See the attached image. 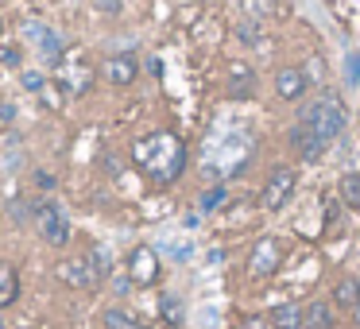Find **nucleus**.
<instances>
[{
  "label": "nucleus",
  "mask_w": 360,
  "mask_h": 329,
  "mask_svg": "<svg viewBox=\"0 0 360 329\" xmlns=\"http://www.w3.org/2000/svg\"><path fill=\"white\" fill-rule=\"evenodd\" d=\"M298 120H302V124L310 128L314 136H321L326 143H333L337 136H341L345 120H349V109H345L341 93H333V89H321L318 101H310L302 112H298Z\"/></svg>",
  "instance_id": "nucleus-2"
},
{
  "label": "nucleus",
  "mask_w": 360,
  "mask_h": 329,
  "mask_svg": "<svg viewBox=\"0 0 360 329\" xmlns=\"http://www.w3.org/2000/svg\"><path fill=\"white\" fill-rule=\"evenodd\" d=\"M55 275L66 283V287H78V290H86V287H97V271L89 267V259L86 256H78V259H63V264L55 267Z\"/></svg>",
  "instance_id": "nucleus-11"
},
{
  "label": "nucleus",
  "mask_w": 360,
  "mask_h": 329,
  "mask_svg": "<svg viewBox=\"0 0 360 329\" xmlns=\"http://www.w3.org/2000/svg\"><path fill=\"white\" fill-rule=\"evenodd\" d=\"M0 329H8V325H4V318H0Z\"/></svg>",
  "instance_id": "nucleus-31"
},
{
  "label": "nucleus",
  "mask_w": 360,
  "mask_h": 329,
  "mask_svg": "<svg viewBox=\"0 0 360 329\" xmlns=\"http://www.w3.org/2000/svg\"><path fill=\"white\" fill-rule=\"evenodd\" d=\"M333 306H341V310H360V279H352V275L337 279V287H333Z\"/></svg>",
  "instance_id": "nucleus-16"
},
{
  "label": "nucleus",
  "mask_w": 360,
  "mask_h": 329,
  "mask_svg": "<svg viewBox=\"0 0 360 329\" xmlns=\"http://www.w3.org/2000/svg\"><path fill=\"white\" fill-rule=\"evenodd\" d=\"M105 329H148V325H140L136 318H128L124 310H105Z\"/></svg>",
  "instance_id": "nucleus-20"
},
{
  "label": "nucleus",
  "mask_w": 360,
  "mask_h": 329,
  "mask_svg": "<svg viewBox=\"0 0 360 329\" xmlns=\"http://www.w3.org/2000/svg\"><path fill=\"white\" fill-rule=\"evenodd\" d=\"M0 63H4V66H24V51L4 43V47H0Z\"/></svg>",
  "instance_id": "nucleus-25"
},
{
  "label": "nucleus",
  "mask_w": 360,
  "mask_h": 329,
  "mask_svg": "<svg viewBox=\"0 0 360 329\" xmlns=\"http://www.w3.org/2000/svg\"><path fill=\"white\" fill-rule=\"evenodd\" d=\"M236 329H267V321H264V318H244Z\"/></svg>",
  "instance_id": "nucleus-28"
},
{
  "label": "nucleus",
  "mask_w": 360,
  "mask_h": 329,
  "mask_svg": "<svg viewBox=\"0 0 360 329\" xmlns=\"http://www.w3.org/2000/svg\"><path fill=\"white\" fill-rule=\"evenodd\" d=\"M86 259H89V267L97 271V279H109V271H112V267H109V252H105V248H89Z\"/></svg>",
  "instance_id": "nucleus-21"
},
{
  "label": "nucleus",
  "mask_w": 360,
  "mask_h": 329,
  "mask_svg": "<svg viewBox=\"0 0 360 329\" xmlns=\"http://www.w3.org/2000/svg\"><path fill=\"white\" fill-rule=\"evenodd\" d=\"M337 194H341V202L349 205V209H360V174H356V171L341 174V186H337Z\"/></svg>",
  "instance_id": "nucleus-19"
},
{
  "label": "nucleus",
  "mask_w": 360,
  "mask_h": 329,
  "mask_svg": "<svg viewBox=\"0 0 360 329\" xmlns=\"http://www.w3.org/2000/svg\"><path fill=\"white\" fill-rule=\"evenodd\" d=\"M290 143H295V151H298L302 159H310V163H314V159H321V155H326V148H329V143L321 140V136H314L310 128L302 124V120H298L295 132H290Z\"/></svg>",
  "instance_id": "nucleus-13"
},
{
  "label": "nucleus",
  "mask_w": 360,
  "mask_h": 329,
  "mask_svg": "<svg viewBox=\"0 0 360 329\" xmlns=\"http://www.w3.org/2000/svg\"><path fill=\"white\" fill-rule=\"evenodd\" d=\"M0 124H16V109L8 101H0Z\"/></svg>",
  "instance_id": "nucleus-27"
},
{
  "label": "nucleus",
  "mask_w": 360,
  "mask_h": 329,
  "mask_svg": "<svg viewBox=\"0 0 360 329\" xmlns=\"http://www.w3.org/2000/svg\"><path fill=\"white\" fill-rule=\"evenodd\" d=\"M20 290H24V283H20L16 264L0 259V310H12L20 302Z\"/></svg>",
  "instance_id": "nucleus-14"
},
{
  "label": "nucleus",
  "mask_w": 360,
  "mask_h": 329,
  "mask_svg": "<svg viewBox=\"0 0 360 329\" xmlns=\"http://www.w3.org/2000/svg\"><path fill=\"white\" fill-rule=\"evenodd\" d=\"M310 86L314 82L306 78L302 66H283V70H275V93H279L283 101H298Z\"/></svg>",
  "instance_id": "nucleus-12"
},
{
  "label": "nucleus",
  "mask_w": 360,
  "mask_h": 329,
  "mask_svg": "<svg viewBox=\"0 0 360 329\" xmlns=\"http://www.w3.org/2000/svg\"><path fill=\"white\" fill-rule=\"evenodd\" d=\"M159 275H163L159 252L148 248V244H136V248L128 252V283H136V287H155Z\"/></svg>",
  "instance_id": "nucleus-8"
},
{
  "label": "nucleus",
  "mask_w": 360,
  "mask_h": 329,
  "mask_svg": "<svg viewBox=\"0 0 360 329\" xmlns=\"http://www.w3.org/2000/svg\"><path fill=\"white\" fill-rule=\"evenodd\" d=\"M35 228H39L43 244H51V248H66L70 236H74L70 217H66V209L55 202V198H47V202L35 205Z\"/></svg>",
  "instance_id": "nucleus-4"
},
{
  "label": "nucleus",
  "mask_w": 360,
  "mask_h": 329,
  "mask_svg": "<svg viewBox=\"0 0 360 329\" xmlns=\"http://www.w3.org/2000/svg\"><path fill=\"white\" fill-rule=\"evenodd\" d=\"M20 82H24V89H27V93H35V97H39L43 86H47V78H43L39 70H20Z\"/></svg>",
  "instance_id": "nucleus-24"
},
{
  "label": "nucleus",
  "mask_w": 360,
  "mask_h": 329,
  "mask_svg": "<svg viewBox=\"0 0 360 329\" xmlns=\"http://www.w3.org/2000/svg\"><path fill=\"white\" fill-rule=\"evenodd\" d=\"M345 82H349V89L360 86V51H349V58H345Z\"/></svg>",
  "instance_id": "nucleus-23"
},
{
  "label": "nucleus",
  "mask_w": 360,
  "mask_h": 329,
  "mask_svg": "<svg viewBox=\"0 0 360 329\" xmlns=\"http://www.w3.org/2000/svg\"><path fill=\"white\" fill-rule=\"evenodd\" d=\"M225 97L229 101H248V97H256V66H248L244 58L225 63Z\"/></svg>",
  "instance_id": "nucleus-9"
},
{
  "label": "nucleus",
  "mask_w": 360,
  "mask_h": 329,
  "mask_svg": "<svg viewBox=\"0 0 360 329\" xmlns=\"http://www.w3.org/2000/svg\"><path fill=\"white\" fill-rule=\"evenodd\" d=\"M0 35H4V16H0Z\"/></svg>",
  "instance_id": "nucleus-30"
},
{
  "label": "nucleus",
  "mask_w": 360,
  "mask_h": 329,
  "mask_svg": "<svg viewBox=\"0 0 360 329\" xmlns=\"http://www.w3.org/2000/svg\"><path fill=\"white\" fill-rule=\"evenodd\" d=\"M271 321L275 329H302V306H295V302H287V306H275L271 310Z\"/></svg>",
  "instance_id": "nucleus-17"
},
{
  "label": "nucleus",
  "mask_w": 360,
  "mask_h": 329,
  "mask_svg": "<svg viewBox=\"0 0 360 329\" xmlns=\"http://www.w3.org/2000/svg\"><path fill=\"white\" fill-rule=\"evenodd\" d=\"M94 8L105 12V16H117V12L124 8V0H94Z\"/></svg>",
  "instance_id": "nucleus-26"
},
{
  "label": "nucleus",
  "mask_w": 360,
  "mask_h": 329,
  "mask_svg": "<svg viewBox=\"0 0 360 329\" xmlns=\"http://www.w3.org/2000/svg\"><path fill=\"white\" fill-rule=\"evenodd\" d=\"M283 267V240L279 236H259L256 248L248 252V275L252 279H271L275 271Z\"/></svg>",
  "instance_id": "nucleus-6"
},
{
  "label": "nucleus",
  "mask_w": 360,
  "mask_h": 329,
  "mask_svg": "<svg viewBox=\"0 0 360 329\" xmlns=\"http://www.w3.org/2000/svg\"><path fill=\"white\" fill-rule=\"evenodd\" d=\"M101 74L112 89H128L136 78H140V63H136L132 51H120V55H109L101 63Z\"/></svg>",
  "instance_id": "nucleus-10"
},
{
  "label": "nucleus",
  "mask_w": 360,
  "mask_h": 329,
  "mask_svg": "<svg viewBox=\"0 0 360 329\" xmlns=\"http://www.w3.org/2000/svg\"><path fill=\"white\" fill-rule=\"evenodd\" d=\"M302 329H333V306L314 298L302 306Z\"/></svg>",
  "instance_id": "nucleus-15"
},
{
  "label": "nucleus",
  "mask_w": 360,
  "mask_h": 329,
  "mask_svg": "<svg viewBox=\"0 0 360 329\" xmlns=\"http://www.w3.org/2000/svg\"><path fill=\"white\" fill-rule=\"evenodd\" d=\"M159 314H163V321L171 329H179L182 321H186V310H182V298L179 295H163V298H159Z\"/></svg>",
  "instance_id": "nucleus-18"
},
{
  "label": "nucleus",
  "mask_w": 360,
  "mask_h": 329,
  "mask_svg": "<svg viewBox=\"0 0 360 329\" xmlns=\"http://www.w3.org/2000/svg\"><path fill=\"white\" fill-rule=\"evenodd\" d=\"M295 182H298V174L290 171V167H275V171L267 174L264 190H259V205H264L267 213H279L283 205L290 202V194H295Z\"/></svg>",
  "instance_id": "nucleus-7"
},
{
  "label": "nucleus",
  "mask_w": 360,
  "mask_h": 329,
  "mask_svg": "<svg viewBox=\"0 0 360 329\" xmlns=\"http://www.w3.org/2000/svg\"><path fill=\"white\" fill-rule=\"evenodd\" d=\"M24 43H32V51L51 66V70H55V63L66 55V39L51 24H43V20H27L24 24Z\"/></svg>",
  "instance_id": "nucleus-5"
},
{
  "label": "nucleus",
  "mask_w": 360,
  "mask_h": 329,
  "mask_svg": "<svg viewBox=\"0 0 360 329\" xmlns=\"http://www.w3.org/2000/svg\"><path fill=\"white\" fill-rule=\"evenodd\" d=\"M132 163L143 171V179L155 186H171L186 171V143L174 132H151L132 143Z\"/></svg>",
  "instance_id": "nucleus-1"
},
{
  "label": "nucleus",
  "mask_w": 360,
  "mask_h": 329,
  "mask_svg": "<svg viewBox=\"0 0 360 329\" xmlns=\"http://www.w3.org/2000/svg\"><path fill=\"white\" fill-rule=\"evenodd\" d=\"M55 82L66 89V97H82L94 89V63H89L86 51L66 47V55L55 63Z\"/></svg>",
  "instance_id": "nucleus-3"
},
{
  "label": "nucleus",
  "mask_w": 360,
  "mask_h": 329,
  "mask_svg": "<svg viewBox=\"0 0 360 329\" xmlns=\"http://www.w3.org/2000/svg\"><path fill=\"white\" fill-rule=\"evenodd\" d=\"M225 198H229V190H225V186H213V190H205V194H202V213H213V209H221V205H225Z\"/></svg>",
  "instance_id": "nucleus-22"
},
{
  "label": "nucleus",
  "mask_w": 360,
  "mask_h": 329,
  "mask_svg": "<svg viewBox=\"0 0 360 329\" xmlns=\"http://www.w3.org/2000/svg\"><path fill=\"white\" fill-rule=\"evenodd\" d=\"M35 182H39V186H43V190H51V186H55V179H51V174H47V171H35Z\"/></svg>",
  "instance_id": "nucleus-29"
}]
</instances>
